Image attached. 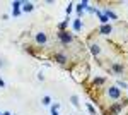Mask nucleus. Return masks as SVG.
<instances>
[{
    "label": "nucleus",
    "mask_w": 128,
    "mask_h": 115,
    "mask_svg": "<svg viewBox=\"0 0 128 115\" xmlns=\"http://www.w3.org/2000/svg\"><path fill=\"white\" fill-rule=\"evenodd\" d=\"M24 10H32V4H24Z\"/></svg>",
    "instance_id": "6"
},
{
    "label": "nucleus",
    "mask_w": 128,
    "mask_h": 115,
    "mask_svg": "<svg viewBox=\"0 0 128 115\" xmlns=\"http://www.w3.org/2000/svg\"><path fill=\"white\" fill-rule=\"evenodd\" d=\"M60 40H62L63 43H67V41H72V36H70L68 33H60Z\"/></svg>",
    "instance_id": "2"
},
{
    "label": "nucleus",
    "mask_w": 128,
    "mask_h": 115,
    "mask_svg": "<svg viewBox=\"0 0 128 115\" xmlns=\"http://www.w3.org/2000/svg\"><path fill=\"white\" fill-rule=\"evenodd\" d=\"M101 33H104V34L111 33V26H102V28H101Z\"/></svg>",
    "instance_id": "4"
},
{
    "label": "nucleus",
    "mask_w": 128,
    "mask_h": 115,
    "mask_svg": "<svg viewBox=\"0 0 128 115\" xmlns=\"http://www.w3.org/2000/svg\"><path fill=\"white\" fill-rule=\"evenodd\" d=\"M108 94H109L111 98H118V96H120V89H116V88H111V89L108 91Z\"/></svg>",
    "instance_id": "1"
},
{
    "label": "nucleus",
    "mask_w": 128,
    "mask_h": 115,
    "mask_svg": "<svg viewBox=\"0 0 128 115\" xmlns=\"http://www.w3.org/2000/svg\"><path fill=\"white\" fill-rule=\"evenodd\" d=\"M36 40H38V41H39V43H45V41H46V36H45V34H43V33H39V34H38V36H36Z\"/></svg>",
    "instance_id": "3"
},
{
    "label": "nucleus",
    "mask_w": 128,
    "mask_h": 115,
    "mask_svg": "<svg viewBox=\"0 0 128 115\" xmlns=\"http://www.w3.org/2000/svg\"><path fill=\"white\" fill-rule=\"evenodd\" d=\"M57 60H58L60 64H63V62L67 60V59H65V55H62V53H60V55H57Z\"/></svg>",
    "instance_id": "5"
},
{
    "label": "nucleus",
    "mask_w": 128,
    "mask_h": 115,
    "mask_svg": "<svg viewBox=\"0 0 128 115\" xmlns=\"http://www.w3.org/2000/svg\"><path fill=\"white\" fill-rule=\"evenodd\" d=\"M92 52H94V53H99V46L94 45V46H92Z\"/></svg>",
    "instance_id": "7"
}]
</instances>
